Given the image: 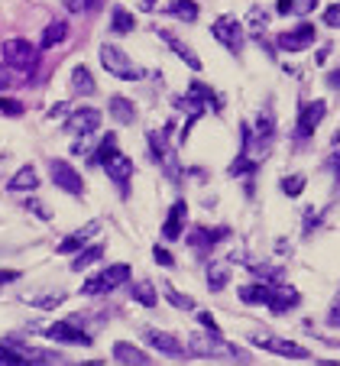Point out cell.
Wrapping results in <instances>:
<instances>
[{
  "instance_id": "obj_1",
  "label": "cell",
  "mask_w": 340,
  "mask_h": 366,
  "mask_svg": "<svg viewBox=\"0 0 340 366\" xmlns=\"http://www.w3.org/2000/svg\"><path fill=\"white\" fill-rule=\"evenodd\" d=\"M0 55H3V65H7V68H17L23 75L36 72V65H39V49H36L30 39H20V36L7 39L3 49H0Z\"/></svg>"
},
{
  "instance_id": "obj_2",
  "label": "cell",
  "mask_w": 340,
  "mask_h": 366,
  "mask_svg": "<svg viewBox=\"0 0 340 366\" xmlns=\"http://www.w3.org/2000/svg\"><path fill=\"white\" fill-rule=\"evenodd\" d=\"M97 55H101V65H104L114 78H123V81H139V78H143V68H139L123 49H117V45L104 43Z\"/></svg>"
},
{
  "instance_id": "obj_3",
  "label": "cell",
  "mask_w": 340,
  "mask_h": 366,
  "mask_svg": "<svg viewBox=\"0 0 340 366\" xmlns=\"http://www.w3.org/2000/svg\"><path fill=\"white\" fill-rule=\"evenodd\" d=\"M188 356H204V360H230V356H240L237 347H230L227 340H221V334H192L188 337V347H185Z\"/></svg>"
},
{
  "instance_id": "obj_4",
  "label": "cell",
  "mask_w": 340,
  "mask_h": 366,
  "mask_svg": "<svg viewBox=\"0 0 340 366\" xmlns=\"http://www.w3.org/2000/svg\"><path fill=\"white\" fill-rule=\"evenodd\" d=\"M130 282V266L127 263H114V266H107L104 272H97L94 279L85 282V295H107V292L120 289V285H127Z\"/></svg>"
},
{
  "instance_id": "obj_5",
  "label": "cell",
  "mask_w": 340,
  "mask_h": 366,
  "mask_svg": "<svg viewBox=\"0 0 340 366\" xmlns=\"http://www.w3.org/2000/svg\"><path fill=\"white\" fill-rule=\"evenodd\" d=\"M0 366H49V356L43 350H32V347L0 340Z\"/></svg>"
},
{
  "instance_id": "obj_6",
  "label": "cell",
  "mask_w": 340,
  "mask_h": 366,
  "mask_svg": "<svg viewBox=\"0 0 340 366\" xmlns=\"http://www.w3.org/2000/svg\"><path fill=\"white\" fill-rule=\"evenodd\" d=\"M211 36L217 39V43L223 45V49H230L234 55L243 52V26H240V20H234V17H217L211 26Z\"/></svg>"
},
{
  "instance_id": "obj_7",
  "label": "cell",
  "mask_w": 340,
  "mask_h": 366,
  "mask_svg": "<svg viewBox=\"0 0 340 366\" xmlns=\"http://www.w3.org/2000/svg\"><path fill=\"white\" fill-rule=\"evenodd\" d=\"M46 337L55 340V344H68V347H91V334L81 331L74 321H55V324H46Z\"/></svg>"
},
{
  "instance_id": "obj_8",
  "label": "cell",
  "mask_w": 340,
  "mask_h": 366,
  "mask_svg": "<svg viewBox=\"0 0 340 366\" xmlns=\"http://www.w3.org/2000/svg\"><path fill=\"white\" fill-rule=\"evenodd\" d=\"M49 175H52V185H59L62 192L68 194H85V179L74 172V165L72 162H65V159H52L49 162Z\"/></svg>"
},
{
  "instance_id": "obj_9",
  "label": "cell",
  "mask_w": 340,
  "mask_h": 366,
  "mask_svg": "<svg viewBox=\"0 0 340 366\" xmlns=\"http://www.w3.org/2000/svg\"><path fill=\"white\" fill-rule=\"evenodd\" d=\"M97 130H101V110L97 108H74L72 117L65 120V133H72V136H88Z\"/></svg>"
},
{
  "instance_id": "obj_10",
  "label": "cell",
  "mask_w": 340,
  "mask_h": 366,
  "mask_svg": "<svg viewBox=\"0 0 340 366\" xmlns=\"http://www.w3.org/2000/svg\"><path fill=\"white\" fill-rule=\"evenodd\" d=\"M256 347H263V350H269V354H282V356H292V360H305L308 356V350L301 344H295V340H286V337H269V334H256L253 337Z\"/></svg>"
},
{
  "instance_id": "obj_11",
  "label": "cell",
  "mask_w": 340,
  "mask_h": 366,
  "mask_svg": "<svg viewBox=\"0 0 340 366\" xmlns=\"http://www.w3.org/2000/svg\"><path fill=\"white\" fill-rule=\"evenodd\" d=\"M97 234H101V221H88L85 227H78L74 234H68L55 250H59L62 256H72V253H78V250H85L88 243H91V237H97Z\"/></svg>"
},
{
  "instance_id": "obj_12",
  "label": "cell",
  "mask_w": 340,
  "mask_h": 366,
  "mask_svg": "<svg viewBox=\"0 0 340 366\" xmlns=\"http://www.w3.org/2000/svg\"><path fill=\"white\" fill-rule=\"evenodd\" d=\"M143 337H146V344L152 347V350H159V354H166V356H188L185 354V347L179 344V337L175 334H169V331H159V327H146L143 331Z\"/></svg>"
},
{
  "instance_id": "obj_13",
  "label": "cell",
  "mask_w": 340,
  "mask_h": 366,
  "mask_svg": "<svg viewBox=\"0 0 340 366\" xmlns=\"http://www.w3.org/2000/svg\"><path fill=\"white\" fill-rule=\"evenodd\" d=\"M311 43H314V26L311 23H298L295 30L279 32V49H286V52H301Z\"/></svg>"
},
{
  "instance_id": "obj_14",
  "label": "cell",
  "mask_w": 340,
  "mask_h": 366,
  "mask_svg": "<svg viewBox=\"0 0 340 366\" xmlns=\"http://www.w3.org/2000/svg\"><path fill=\"white\" fill-rule=\"evenodd\" d=\"M185 224H188V205H185V198H179L175 205L169 207V217H166V224H162V237L169 240H179L185 234Z\"/></svg>"
},
{
  "instance_id": "obj_15",
  "label": "cell",
  "mask_w": 340,
  "mask_h": 366,
  "mask_svg": "<svg viewBox=\"0 0 340 366\" xmlns=\"http://www.w3.org/2000/svg\"><path fill=\"white\" fill-rule=\"evenodd\" d=\"M324 114H328V104H324V101H311V104H305L301 114H298V136H311V133L321 127Z\"/></svg>"
},
{
  "instance_id": "obj_16",
  "label": "cell",
  "mask_w": 340,
  "mask_h": 366,
  "mask_svg": "<svg viewBox=\"0 0 340 366\" xmlns=\"http://www.w3.org/2000/svg\"><path fill=\"white\" fill-rule=\"evenodd\" d=\"M298 302H301L298 289H292V285H272L266 308H269L272 314H286V312H292V308H295Z\"/></svg>"
},
{
  "instance_id": "obj_17",
  "label": "cell",
  "mask_w": 340,
  "mask_h": 366,
  "mask_svg": "<svg viewBox=\"0 0 340 366\" xmlns=\"http://www.w3.org/2000/svg\"><path fill=\"white\" fill-rule=\"evenodd\" d=\"M159 36L166 39V45H169L172 52H175V55L181 59V62H185L188 68H192V72H201V59H198V52H194V49H192L188 43H185V39H179V36H172L169 30H159Z\"/></svg>"
},
{
  "instance_id": "obj_18",
  "label": "cell",
  "mask_w": 340,
  "mask_h": 366,
  "mask_svg": "<svg viewBox=\"0 0 340 366\" xmlns=\"http://www.w3.org/2000/svg\"><path fill=\"white\" fill-rule=\"evenodd\" d=\"M230 237V227H194L192 237H188V243H192L194 250H208L214 247V243H221V240Z\"/></svg>"
},
{
  "instance_id": "obj_19",
  "label": "cell",
  "mask_w": 340,
  "mask_h": 366,
  "mask_svg": "<svg viewBox=\"0 0 340 366\" xmlns=\"http://www.w3.org/2000/svg\"><path fill=\"white\" fill-rule=\"evenodd\" d=\"M114 360H120L123 366H156L152 363V356L143 354L139 347L127 344V340H120V344H114Z\"/></svg>"
},
{
  "instance_id": "obj_20",
  "label": "cell",
  "mask_w": 340,
  "mask_h": 366,
  "mask_svg": "<svg viewBox=\"0 0 340 366\" xmlns=\"http://www.w3.org/2000/svg\"><path fill=\"white\" fill-rule=\"evenodd\" d=\"M101 169H104V172L110 175V179H114L117 185H127L130 175H133V162H130L123 152H114V156H110V159H107Z\"/></svg>"
},
{
  "instance_id": "obj_21",
  "label": "cell",
  "mask_w": 340,
  "mask_h": 366,
  "mask_svg": "<svg viewBox=\"0 0 340 366\" xmlns=\"http://www.w3.org/2000/svg\"><path fill=\"white\" fill-rule=\"evenodd\" d=\"M110 117L117 120L120 127H123V123H133V120H137V104L123 94H114L110 97Z\"/></svg>"
},
{
  "instance_id": "obj_22",
  "label": "cell",
  "mask_w": 340,
  "mask_h": 366,
  "mask_svg": "<svg viewBox=\"0 0 340 366\" xmlns=\"http://www.w3.org/2000/svg\"><path fill=\"white\" fill-rule=\"evenodd\" d=\"M72 91L78 97H91L97 91L94 78H91V72H88V65H74L72 68Z\"/></svg>"
},
{
  "instance_id": "obj_23",
  "label": "cell",
  "mask_w": 340,
  "mask_h": 366,
  "mask_svg": "<svg viewBox=\"0 0 340 366\" xmlns=\"http://www.w3.org/2000/svg\"><path fill=\"white\" fill-rule=\"evenodd\" d=\"M204 276H208L211 292H221L223 285L230 282V263H223V259H211V263H208V270H204Z\"/></svg>"
},
{
  "instance_id": "obj_24",
  "label": "cell",
  "mask_w": 340,
  "mask_h": 366,
  "mask_svg": "<svg viewBox=\"0 0 340 366\" xmlns=\"http://www.w3.org/2000/svg\"><path fill=\"white\" fill-rule=\"evenodd\" d=\"M318 7V0H276L279 17H308Z\"/></svg>"
},
{
  "instance_id": "obj_25",
  "label": "cell",
  "mask_w": 340,
  "mask_h": 366,
  "mask_svg": "<svg viewBox=\"0 0 340 366\" xmlns=\"http://www.w3.org/2000/svg\"><path fill=\"white\" fill-rule=\"evenodd\" d=\"M269 292H272V282H253V285H243V289H240V302L243 305H266Z\"/></svg>"
},
{
  "instance_id": "obj_26",
  "label": "cell",
  "mask_w": 340,
  "mask_h": 366,
  "mask_svg": "<svg viewBox=\"0 0 340 366\" xmlns=\"http://www.w3.org/2000/svg\"><path fill=\"white\" fill-rule=\"evenodd\" d=\"M272 133H276V110H272V104H266V108H259V114H256V136L269 143Z\"/></svg>"
},
{
  "instance_id": "obj_27",
  "label": "cell",
  "mask_w": 340,
  "mask_h": 366,
  "mask_svg": "<svg viewBox=\"0 0 340 366\" xmlns=\"http://www.w3.org/2000/svg\"><path fill=\"white\" fill-rule=\"evenodd\" d=\"M114 152H120L117 150V133H104L101 136V146L97 150H91V159H88V165H104Z\"/></svg>"
},
{
  "instance_id": "obj_28",
  "label": "cell",
  "mask_w": 340,
  "mask_h": 366,
  "mask_svg": "<svg viewBox=\"0 0 340 366\" xmlns=\"http://www.w3.org/2000/svg\"><path fill=\"white\" fill-rule=\"evenodd\" d=\"M36 185H39V175H36V169H32V165H23L20 172L13 175L10 182H7V188H10V192H36Z\"/></svg>"
},
{
  "instance_id": "obj_29",
  "label": "cell",
  "mask_w": 340,
  "mask_h": 366,
  "mask_svg": "<svg viewBox=\"0 0 340 366\" xmlns=\"http://www.w3.org/2000/svg\"><path fill=\"white\" fill-rule=\"evenodd\" d=\"M65 298H68L65 292H43V295H26L23 302L32 305V308H39V312H52V308H59Z\"/></svg>"
},
{
  "instance_id": "obj_30",
  "label": "cell",
  "mask_w": 340,
  "mask_h": 366,
  "mask_svg": "<svg viewBox=\"0 0 340 366\" xmlns=\"http://www.w3.org/2000/svg\"><path fill=\"white\" fill-rule=\"evenodd\" d=\"M68 36V23L65 20H52L49 26L43 30V43H39V52H46V49H52V45H59Z\"/></svg>"
},
{
  "instance_id": "obj_31",
  "label": "cell",
  "mask_w": 340,
  "mask_h": 366,
  "mask_svg": "<svg viewBox=\"0 0 340 366\" xmlns=\"http://www.w3.org/2000/svg\"><path fill=\"white\" fill-rule=\"evenodd\" d=\"M110 30L117 32V36H127V32L137 30V17H133L127 7H114V13H110Z\"/></svg>"
},
{
  "instance_id": "obj_32",
  "label": "cell",
  "mask_w": 340,
  "mask_h": 366,
  "mask_svg": "<svg viewBox=\"0 0 340 366\" xmlns=\"http://www.w3.org/2000/svg\"><path fill=\"white\" fill-rule=\"evenodd\" d=\"M104 256V243H94V247H85L78 256L72 259V272H81V270H88L91 263H97V259Z\"/></svg>"
},
{
  "instance_id": "obj_33",
  "label": "cell",
  "mask_w": 340,
  "mask_h": 366,
  "mask_svg": "<svg viewBox=\"0 0 340 366\" xmlns=\"http://www.w3.org/2000/svg\"><path fill=\"white\" fill-rule=\"evenodd\" d=\"M166 10H169V17H179V20H185V23L198 20V3H194V0H172Z\"/></svg>"
},
{
  "instance_id": "obj_34",
  "label": "cell",
  "mask_w": 340,
  "mask_h": 366,
  "mask_svg": "<svg viewBox=\"0 0 340 366\" xmlns=\"http://www.w3.org/2000/svg\"><path fill=\"white\" fill-rule=\"evenodd\" d=\"M130 295H133L139 305H146V308H156V302H159V292L152 289V282H137V285L130 289Z\"/></svg>"
},
{
  "instance_id": "obj_35",
  "label": "cell",
  "mask_w": 340,
  "mask_h": 366,
  "mask_svg": "<svg viewBox=\"0 0 340 366\" xmlns=\"http://www.w3.org/2000/svg\"><path fill=\"white\" fill-rule=\"evenodd\" d=\"M162 292H166V298H169L172 308H181V312H192L194 308V298H188V295H181L179 289H172L169 282H162Z\"/></svg>"
},
{
  "instance_id": "obj_36",
  "label": "cell",
  "mask_w": 340,
  "mask_h": 366,
  "mask_svg": "<svg viewBox=\"0 0 340 366\" xmlns=\"http://www.w3.org/2000/svg\"><path fill=\"white\" fill-rule=\"evenodd\" d=\"M146 143H149V152H152V159H156V162H162L166 156H169V146H166V133H149Z\"/></svg>"
},
{
  "instance_id": "obj_37",
  "label": "cell",
  "mask_w": 340,
  "mask_h": 366,
  "mask_svg": "<svg viewBox=\"0 0 340 366\" xmlns=\"http://www.w3.org/2000/svg\"><path fill=\"white\" fill-rule=\"evenodd\" d=\"M246 23H250L253 32H263V30H269V13L263 7H253V10L246 13Z\"/></svg>"
},
{
  "instance_id": "obj_38",
  "label": "cell",
  "mask_w": 340,
  "mask_h": 366,
  "mask_svg": "<svg viewBox=\"0 0 340 366\" xmlns=\"http://www.w3.org/2000/svg\"><path fill=\"white\" fill-rule=\"evenodd\" d=\"M282 192H286L288 198H298V194L305 192V175H286V179H282Z\"/></svg>"
},
{
  "instance_id": "obj_39",
  "label": "cell",
  "mask_w": 340,
  "mask_h": 366,
  "mask_svg": "<svg viewBox=\"0 0 340 366\" xmlns=\"http://www.w3.org/2000/svg\"><path fill=\"white\" fill-rule=\"evenodd\" d=\"M23 101H13V97H3L0 94V114H7V117H23Z\"/></svg>"
},
{
  "instance_id": "obj_40",
  "label": "cell",
  "mask_w": 340,
  "mask_h": 366,
  "mask_svg": "<svg viewBox=\"0 0 340 366\" xmlns=\"http://www.w3.org/2000/svg\"><path fill=\"white\" fill-rule=\"evenodd\" d=\"M104 0H65V7L72 13H91L94 7H101Z\"/></svg>"
},
{
  "instance_id": "obj_41",
  "label": "cell",
  "mask_w": 340,
  "mask_h": 366,
  "mask_svg": "<svg viewBox=\"0 0 340 366\" xmlns=\"http://www.w3.org/2000/svg\"><path fill=\"white\" fill-rule=\"evenodd\" d=\"M250 272L259 276V279H282V270H279V266H253V263H250Z\"/></svg>"
},
{
  "instance_id": "obj_42",
  "label": "cell",
  "mask_w": 340,
  "mask_h": 366,
  "mask_svg": "<svg viewBox=\"0 0 340 366\" xmlns=\"http://www.w3.org/2000/svg\"><path fill=\"white\" fill-rule=\"evenodd\" d=\"M91 140H94V133H88V136H78L72 143V152L74 156H91Z\"/></svg>"
},
{
  "instance_id": "obj_43",
  "label": "cell",
  "mask_w": 340,
  "mask_h": 366,
  "mask_svg": "<svg viewBox=\"0 0 340 366\" xmlns=\"http://www.w3.org/2000/svg\"><path fill=\"white\" fill-rule=\"evenodd\" d=\"M198 324H201L208 334H221V324L214 321V314H211V312H198Z\"/></svg>"
},
{
  "instance_id": "obj_44",
  "label": "cell",
  "mask_w": 340,
  "mask_h": 366,
  "mask_svg": "<svg viewBox=\"0 0 340 366\" xmlns=\"http://www.w3.org/2000/svg\"><path fill=\"white\" fill-rule=\"evenodd\" d=\"M152 256L159 259V266H166V270H169V266H175V256H172L166 247H152Z\"/></svg>"
},
{
  "instance_id": "obj_45",
  "label": "cell",
  "mask_w": 340,
  "mask_h": 366,
  "mask_svg": "<svg viewBox=\"0 0 340 366\" xmlns=\"http://www.w3.org/2000/svg\"><path fill=\"white\" fill-rule=\"evenodd\" d=\"M324 23H328V26H334V30H337V23H340V7H337V3H334V7H328V10H324Z\"/></svg>"
},
{
  "instance_id": "obj_46",
  "label": "cell",
  "mask_w": 340,
  "mask_h": 366,
  "mask_svg": "<svg viewBox=\"0 0 340 366\" xmlns=\"http://www.w3.org/2000/svg\"><path fill=\"white\" fill-rule=\"evenodd\" d=\"M20 279V272L17 270H0V285H10V282Z\"/></svg>"
},
{
  "instance_id": "obj_47",
  "label": "cell",
  "mask_w": 340,
  "mask_h": 366,
  "mask_svg": "<svg viewBox=\"0 0 340 366\" xmlns=\"http://www.w3.org/2000/svg\"><path fill=\"white\" fill-rule=\"evenodd\" d=\"M26 207H30V211H36V217H43V221H49V217H52L43 205H39V201H26Z\"/></svg>"
},
{
  "instance_id": "obj_48",
  "label": "cell",
  "mask_w": 340,
  "mask_h": 366,
  "mask_svg": "<svg viewBox=\"0 0 340 366\" xmlns=\"http://www.w3.org/2000/svg\"><path fill=\"white\" fill-rule=\"evenodd\" d=\"M10 85H17V81H13V78H10V72H7V68L0 65V91H7Z\"/></svg>"
},
{
  "instance_id": "obj_49",
  "label": "cell",
  "mask_w": 340,
  "mask_h": 366,
  "mask_svg": "<svg viewBox=\"0 0 340 366\" xmlns=\"http://www.w3.org/2000/svg\"><path fill=\"white\" fill-rule=\"evenodd\" d=\"M328 324H330V327H337V324H340V308H337V302H334V308H330V314H328Z\"/></svg>"
},
{
  "instance_id": "obj_50",
  "label": "cell",
  "mask_w": 340,
  "mask_h": 366,
  "mask_svg": "<svg viewBox=\"0 0 340 366\" xmlns=\"http://www.w3.org/2000/svg\"><path fill=\"white\" fill-rule=\"evenodd\" d=\"M139 10H156V0H139Z\"/></svg>"
},
{
  "instance_id": "obj_51",
  "label": "cell",
  "mask_w": 340,
  "mask_h": 366,
  "mask_svg": "<svg viewBox=\"0 0 340 366\" xmlns=\"http://www.w3.org/2000/svg\"><path fill=\"white\" fill-rule=\"evenodd\" d=\"M337 78H340V72H337V68H334V72H330V75H328V85L334 88V91H337Z\"/></svg>"
},
{
  "instance_id": "obj_52",
  "label": "cell",
  "mask_w": 340,
  "mask_h": 366,
  "mask_svg": "<svg viewBox=\"0 0 340 366\" xmlns=\"http://www.w3.org/2000/svg\"><path fill=\"white\" fill-rule=\"evenodd\" d=\"M74 366H104L101 360H85V363H74Z\"/></svg>"
}]
</instances>
